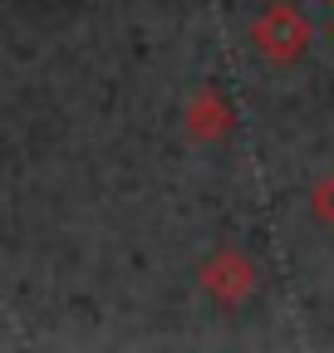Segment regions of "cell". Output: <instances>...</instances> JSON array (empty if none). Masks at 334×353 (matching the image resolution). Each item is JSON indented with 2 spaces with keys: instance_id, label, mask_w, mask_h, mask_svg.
<instances>
[{
  "instance_id": "6da1fadb",
  "label": "cell",
  "mask_w": 334,
  "mask_h": 353,
  "mask_svg": "<svg viewBox=\"0 0 334 353\" xmlns=\"http://www.w3.org/2000/svg\"><path fill=\"white\" fill-rule=\"evenodd\" d=\"M315 44V25L300 6H290V0H275V6H266L256 20H250V50H256L261 64L271 69H290L300 64L310 54Z\"/></svg>"
},
{
  "instance_id": "7a4b0ae2",
  "label": "cell",
  "mask_w": 334,
  "mask_h": 353,
  "mask_svg": "<svg viewBox=\"0 0 334 353\" xmlns=\"http://www.w3.org/2000/svg\"><path fill=\"white\" fill-rule=\"evenodd\" d=\"M197 280H202L206 299H212L217 309H226V314L246 309L250 299H256V290H261V270H256V260H250L241 245H217L202 260Z\"/></svg>"
},
{
  "instance_id": "3957f363",
  "label": "cell",
  "mask_w": 334,
  "mask_h": 353,
  "mask_svg": "<svg viewBox=\"0 0 334 353\" xmlns=\"http://www.w3.org/2000/svg\"><path fill=\"white\" fill-rule=\"evenodd\" d=\"M182 128H187L192 143H226L236 132V103L217 83H202L187 99V108H182Z\"/></svg>"
},
{
  "instance_id": "277c9868",
  "label": "cell",
  "mask_w": 334,
  "mask_h": 353,
  "mask_svg": "<svg viewBox=\"0 0 334 353\" xmlns=\"http://www.w3.org/2000/svg\"><path fill=\"white\" fill-rule=\"evenodd\" d=\"M310 211H315L320 226H329V231H334V167L315 182V192H310Z\"/></svg>"
}]
</instances>
